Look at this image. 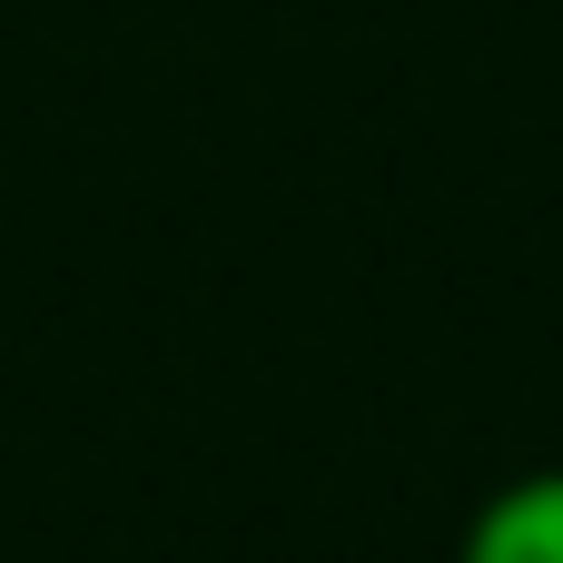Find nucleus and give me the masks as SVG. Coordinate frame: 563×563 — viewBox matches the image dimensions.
<instances>
[{"label":"nucleus","mask_w":563,"mask_h":563,"mask_svg":"<svg viewBox=\"0 0 563 563\" xmlns=\"http://www.w3.org/2000/svg\"><path fill=\"white\" fill-rule=\"evenodd\" d=\"M455 563H563V465L505 475V485L465 515Z\"/></svg>","instance_id":"nucleus-1"}]
</instances>
